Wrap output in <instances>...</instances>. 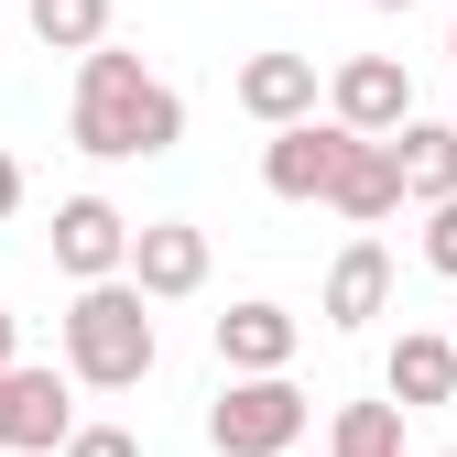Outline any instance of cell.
<instances>
[{
	"instance_id": "7",
	"label": "cell",
	"mask_w": 457,
	"mask_h": 457,
	"mask_svg": "<svg viewBox=\"0 0 457 457\" xmlns=\"http://www.w3.org/2000/svg\"><path fill=\"white\" fill-rule=\"evenodd\" d=\"M327 207L349 218V228H381L392 207H403V163H392V131H349V142H337Z\"/></svg>"
},
{
	"instance_id": "5",
	"label": "cell",
	"mask_w": 457,
	"mask_h": 457,
	"mask_svg": "<svg viewBox=\"0 0 457 457\" xmlns=\"http://www.w3.org/2000/svg\"><path fill=\"white\" fill-rule=\"evenodd\" d=\"M131 240H142V228L109 207V196H66V207H54V272H66V283L131 272Z\"/></svg>"
},
{
	"instance_id": "18",
	"label": "cell",
	"mask_w": 457,
	"mask_h": 457,
	"mask_svg": "<svg viewBox=\"0 0 457 457\" xmlns=\"http://www.w3.org/2000/svg\"><path fill=\"white\" fill-rule=\"evenodd\" d=\"M66 457H142V436H131V425H77Z\"/></svg>"
},
{
	"instance_id": "3",
	"label": "cell",
	"mask_w": 457,
	"mask_h": 457,
	"mask_svg": "<svg viewBox=\"0 0 457 457\" xmlns=\"http://www.w3.org/2000/svg\"><path fill=\"white\" fill-rule=\"evenodd\" d=\"M316 425V403L295 392V370H228V392L207 403V446L218 457H295Z\"/></svg>"
},
{
	"instance_id": "16",
	"label": "cell",
	"mask_w": 457,
	"mask_h": 457,
	"mask_svg": "<svg viewBox=\"0 0 457 457\" xmlns=\"http://www.w3.org/2000/svg\"><path fill=\"white\" fill-rule=\"evenodd\" d=\"M327 457H403V403H337Z\"/></svg>"
},
{
	"instance_id": "14",
	"label": "cell",
	"mask_w": 457,
	"mask_h": 457,
	"mask_svg": "<svg viewBox=\"0 0 457 457\" xmlns=\"http://www.w3.org/2000/svg\"><path fill=\"white\" fill-rule=\"evenodd\" d=\"M392 163H403V196L414 207L457 196V120H403V131H392Z\"/></svg>"
},
{
	"instance_id": "13",
	"label": "cell",
	"mask_w": 457,
	"mask_h": 457,
	"mask_svg": "<svg viewBox=\"0 0 457 457\" xmlns=\"http://www.w3.org/2000/svg\"><path fill=\"white\" fill-rule=\"evenodd\" d=\"M381 305H392V251H381V240H349V251L327 262V295H316V316H327V327H370Z\"/></svg>"
},
{
	"instance_id": "11",
	"label": "cell",
	"mask_w": 457,
	"mask_h": 457,
	"mask_svg": "<svg viewBox=\"0 0 457 457\" xmlns=\"http://www.w3.org/2000/svg\"><path fill=\"white\" fill-rule=\"evenodd\" d=\"M228 98H240L262 131H283V120H316V54L272 44V54H251V66L228 77Z\"/></svg>"
},
{
	"instance_id": "15",
	"label": "cell",
	"mask_w": 457,
	"mask_h": 457,
	"mask_svg": "<svg viewBox=\"0 0 457 457\" xmlns=\"http://www.w3.org/2000/svg\"><path fill=\"white\" fill-rule=\"evenodd\" d=\"M22 22L54 54H87V44H109V0H22Z\"/></svg>"
},
{
	"instance_id": "1",
	"label": "cell",
	"mask_w": 457,
	"mask_h": 457,
	"mask_svg": "<svg viewBox=\"0 0 457 457\" xmlns=\"http://www.w3.org/2000/svg\"><path fill=\"white\" fill-rule=\"evenodd\" d=\"M66 142L87 163H153L186 142V98L163 87L131 44H87L77 54V98H66Z\"/></svg>"
},
{
	"instance_id": "2",
	"label": "cell",
	"mask_w": 457,
	"mask_h": 457,
	"mask_svg": "<svg viewBox=\"0 0 457 457\" xmlns=\"http://www.w3.org/2000/svg\"><path fill=\"white\" fill-rule=\"evenodd\" d=\"M66 327V370L77 392H142L153 360H163V327H153V295L131 272H109V283H77V305L54 316Z\"/></svg>"
},
{
	"instance_id": "23",
	"label": "cell",
	"mask_w": 457,
	"mask_h": 457,
	"mask_svg": "<svg viewBox=\"0 0 457 457\" xmlns=\"http://www.w3.org/2000/svg\"><path fill=\"white\" fill-rule=\"evenodd\" d=\"M446 54H457V33H446Z\"/></svg>"
},
{
	"instance_id": "17",
	"label": "cell",
	"mask_w": 457,
	"mask_h": 457,
	"mask_svg": "<svg viewBox=\"0 0 457 457\" xmlns=\"http://www.w3.org/2000/svg\"><path fill=\"white\" fill-rule=\"evenodd\" d=\"M425 262L457 283V196H436V207H425Z\"/></svg>"
},
{
	"instance_id": "20",
	"label": "cell",
	"mask_w": 457,
	"mask_h": 457,
	"mask_svg": "<svg viewBox=\"0 0 457 457\" xmlns=\"http://www.w3.org/2000/svg\"><path fill=\"white\" fill-rule=\"evenodd\" d=\"M22 360V316H0V370H12Z\"/></svg>"
},
{
	"instance_id": "12",
	"label": "cell",
	"mask_w": 457,
	"mask_h": 457,
	"mask_svg": "<svg viewBox=\"0 0 457 457\" xmlns=\"http://www.w3.org/2000/svg\"><path fill=\"white\" fill-rule=\"evenodd\" d=\"M381 392H392L403 414L446 403V392H457V337H446V327H403V337H392V360H381Z\"/></svg>"
},
{
	"instance_id": "22",
	"label": "cell",
	"mask_w": 457,
	"mask_h": 457,
	"mask_svg": "<svg viewBox=\"0 0 457 457\" xmlns=\"http://www.w3.org/2000/svg\"><path fill=\"white\" fill-rule=\"evenodd\" d=\"M436 457H457V446H436Z\"/></svg>"
},
{
	"instance_id": "10",
	"label": "cell",
	"mask_w": 457,
	"mask_h": 457,
	"mask_svg": "<svg viewBox=\"0 0 457 457\" xmlns=\"http://www.w3.org/2000/svg\"><path fill=\"white\" fill-rule=\"evenodd\" d=\"M327 109H337L349 131H403V120H414V77L392 66V54H349V66L327 77Z\"/></svg>"
},
{
	"instance_id": "19",
	"label": "cell",
	"mask_w": 457,
	"mask_h": 457,
	"mask_svg": "<svg viewBox=\"0 0 457 457\" xmlns=\"http://www.w3.org/2000/svg\"><path fill=\"white\" fill-rule=\"evenodd\" d=\"M12 207H22V163L0 153V218H12Z\"/></svg>"
},
{
	"instance_id": "4",
	"label": "cell",
	"mask_w": 457,
	"mask_h": 457,
	"mask_svg": "<svg viewBox=\"0 0 457 457\" xmlns=\"http://www.w3.org/2000/svg\"><path fill=\"white\" fill-rule=\"evenodd\" d=\"M66 436H77V370L12 360L0 370V457H66Z\"/></svg>"
},
{
	"instance_id": "9",
	"label": "cell",
	"mask_w": 457,
	"mask_h": 457,
	"mask_svg": "<svg viewBox=\"0 0 457 457\" xmlns=\"http://www.w3.org/2000/svg\"><path fill=\"white\" fill-rule=\"evenodd\" d=\"M295 349H305V316L272 295H240L218 316V370H295Z\"/></svg>"
},
{
	"instance_id": "6",
	"label": "cell",
	"mask_w": 457,
	"mask_h": 457,
	"mask_svg": "<svg viewBox=\"0 0 457 457\" xmlns=\"http://www.w3.org/2000/svg\"><path fill=\"white\" fill-rule=\"evenodd\" d=\"M337 142H349V120H283L272 142H262V186L283 196V207H316L327 196V175H337Z\"/></svg>"
},
{
	"instance_id": "8",
	"label": "cell",
	"mask_w": 457,
	"mask_h": 457,
	"mask_svg": "<svg viewBox=\"0 0 457 457\" xmlns=\"http://www.w3.org/2000/svg\"><path fill=\"white\" fill-rule=\"evenodd\" d=\"M131 283H142L153 305L207 295V228H196V218H142V240H131Z\"/></svg>"
},
{
	"instance_id": "21",
	"label": "cell",
	"mask_w": 457,
	"mask_h": 457,
	"mask_svg": "<svg viewBox=\"0 0 457 457\" xmlns=\"http://www.w3.org/2000/svg\"><path fill=\"white\" fill-rule=\"evenodd\" d=\"M370 12H414V0H370Z\"/></svg>"
}]
</instances>
